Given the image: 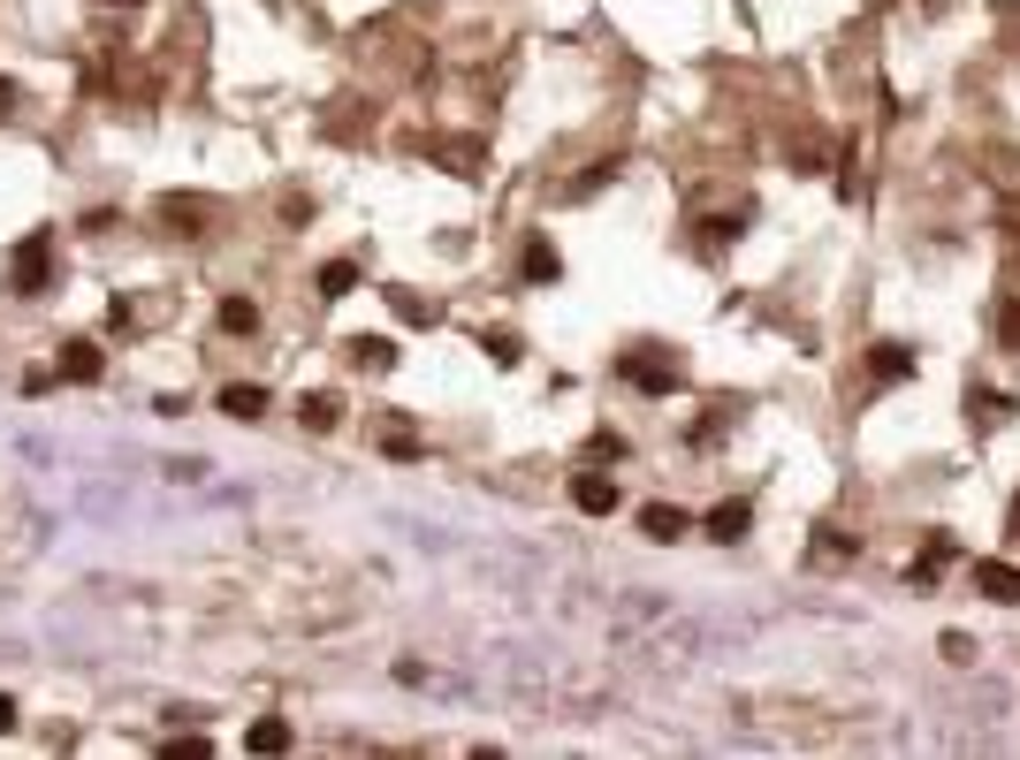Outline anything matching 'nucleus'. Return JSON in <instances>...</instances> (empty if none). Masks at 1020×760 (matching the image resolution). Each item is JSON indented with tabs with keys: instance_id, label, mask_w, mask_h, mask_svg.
Wrapping results in <instances>:
<instances>
[{
	"instance_id": "nucleus-1",
	"label": "nucleus",
	"mask_w": 1020,
	"mask_h": 760,
	"mask_svg": "<svg viewBox=\"0 0 1020 760\" xmlns=\"http://www.w3.org/2000/svg\"><path fill=\"white\" fill-rule=\"evenodd\" d=\"M510 700H525L533 715H602L610 700H617V669H602V662H571V654H548V662H518L503 677Z\"/></svg>"
},
{
	"instance_id": "nucleus-2",
	"label": "nucleus",
	"mask_w": 1020,
	"mask_h": 760,
	"mask_svg": "<svg viewBox=\"0 0 1020 760\" xmlns=\"http://www.w3.org/2000/svg\"><path fill=\"white\" fill-rule=\"evenodd\" d=\"M153 213L169 221L175 236H206V221H213V198H198V190H169Z\"/></svg>"
},
{
	"instance_id": "nucleus-3",
	"label": "nucleus",
	"mask_w": 1020,
	"mask_h": 760,
	"mask_svg": "<svg viewBox=\"0 0 1020 760\" xmlns=\"http://www.w3.org/2000/svg\"><path fill=\"white\" fill-rule=\"evenodd\" d=\"M46 274H54V244L31 236V244L15 252V290H23V297H46Z\"/></svg>"
},
{
	"instance_id": "nucleus-4",
	"label": "nucleus",
	"mask_w": 1020,
	"mask_h": 760,
	"mask_svg": "<svg viewBox=\"0 0 1020 760\" xmlns=\"http://www.w3.org/2000/svg\"><path fill=\"white\" fill-rule=\"evenodd\" d=\"M975 586H983V601H998V608L1020 601V571H1013V563H975Z\"/></svg>"
},
{
	"instance_id": "nucleus-5",
	"label": "nucleus",
	"mask_w": 1020,
	"mask_h": 760,
	"mask_svg": "<svg viewBox=\"0 0 1020 760\" xmlns=\"http://www.w3.org/2000/svg\"><path fill=\"white\" fill-rule=\"evenodd\" d=\"M640 533H648V540H685V533H693V517L671 510V502H648V510H640Z\"/></svg>"
},
{
	"instance_id": "nucleus-6",
	"label": "nucleus",
	"mask_w": 1020,
	"mask_h": 760,
	"mask_svg": "<svg viewBox=\"0 0 1020 760\" xmlns=\"http://www.w3.org/2000/svg\"><path fill=\"white\" fill-rule=\"evenodd\" d=\"M100 373H107V358H100L84 335H77V342H61V381H100Z\"/></svg>"
},
{
	"instance_id": "nucleus-7",
	"label": "nucleus",
	"mask_w": 1020,
	"mask_h": 760,
	"mask_svg": "<svg viewBox=\"0 0 1020 760\" xmlns=\"http://www.w3.org/2000/svg\"><path fill=\"white\" fill-rule=\"evenodd\" d=\"M221 411L252 426V419H267V388H252V381H229V388H221Z\"/></svg>"
},
{
	"instance_id": "nucleus-8",
	"label": "nucleus",
	"mask_w": 1020,
	"mask_h": 760,
	"mask_svg": "<svg viewBox=\"0 0 1020 760\" xmlns=\"http://www.w3.org/2000/svg\"><path fill=\"white\" fill-rule=\"evenodd\" d=\"M746 525H754V502H716L708 510V540H746Z\"/></svg>"
},
{
	"instance_id": "nucleus-9",
	"label": "nucleus",
	"mask_w": 1020,
	"mask_h": 760,
	"mask_svg": "<svg viewBox=\"0 0 1020 760\" xmlns=\"http://www.w3.org/2000/svg\"><path fill=\"white\" fill-rule=\"evenodd\" d=\"M571 502H579L587 517H610V510H617V479H579V487H571Z\"/></svg>"
},
{
	"instance_id": "nucleus-10",
	"label": "nucleus",
	"mask_w": 1020,
	"mask_h": 760,
	"mask_svg": "<svg viewBox=\"0 0 1020 760\" xmlns=\"http://www.w3.org/2000/svg\"><path fill=\"white\" fill-rule=\"evenodd\" d=\"M298 419H305L313 434H328V426H336V419H343V396H328V388H313V396L298 404Z\"/></svg>"
},
{
	"instance_id": "nucleus-11",
	"label": "nucleus",
	"mask_w": 1020,
	"mask_h": 760,
	"mask_svg": "<svg viewBox=\"0 0 1020 760\" xmlns=\"http://www.w3.org/2000/svg\"><path fill=\"white\" fill-rule=\"evenodd\" d=\"M213 319H221L229 335H252V327H259V304H252V297H221V312H213Z\"/></svg>"
},
{
	"instance_id": "nucleus-12",
	"label": "nucleus",
	"mask_w": 1020,
	"mask_h": 760,
	"mask_svg": "<svg viewBox=\"0 0 1020 760\" xmlns=\"http://www.w3.org/2000/svg\"><path fill=\"white\" fill-rule=\"evenodd\" d=\"M244 746H252V753H290V723H252Z\"/></svg>"
},
{
	"instance_id": "nucleus-13",
	"label": "nucleus",
	"mask_w": 1020,
	"mask_h": 760,
	"mask_svg": "<svg viewBox=\"0 0 1020 760\" xmlns=\"http://www.w3.org/2000/svg\"><path fill=\"white\" fill-rule=\"evenodd\" d=\"M358 282V259H336V267H321V297H343Z\"/></svg>"
},
{
	"instance_id": "nucleus-14",
	"label": "nucleus",
	"mask_w": 1020,
	"mask_h": 760,
	"mask_svg": "<svg viewBox=\"0 0 1020 760\" xmlns=\"http://www.w3.org/2000/svg\"><path fill=\"white\" fill-rule=\"evenodd\" d=\"M525 274H533V282H556V252L533 244V252H525Z\"/></svg>"
},
{
	"instance_id": "nucleus-15",
	"label": "nucleus",
	"mask_w": 1020,
	"mask_h": 760,
	"mask_svg": "<svg viewBox=\"0 0 1020 760\" xmlns=\"http://www.w3.org/2000/svg\"><path fill=\"white\" fill-rule=\"evenodd\" d=\"M358 350V365H389L396 358V342H381V335H366V342H350Z\"/></svg>"
},
{
	"instance_id": "nucleus-16",
	"label": "nucleus",
	"mask_w": 1020,
	"mask_h": 760,
	"mask_svg": "<svg viewBox=\"0 0 1020 760\" xmlns=\"http://www.w3.org/2000/svg\"><path fill=\"white\" fill-rule=\"evenodd\" d=\"M944 662H975V639L967 631H944Z\"/></svg>"
},
{
	"instance_id": "nucleus-17",
	"label": "nucleus",
	"mask_w": 1020,
	"mask_h": 760,
	"mask_svg": "<svg viewBox=\"0 0 1020 760\" xmlns=\"http://www.w3.org/2000/svg\"><path fill=\"white\" fill-rule=\"evenodd\" d=\"M488 358L496 365H518V335H488Z\"/></svg>"
},
{
	"instance_id": "nucleus-18",
	"label": "nucleus",
	"mask_w": 1020,
	"mask_h": 760,
	"mask_svg": "<svg viewBox=\"0 0 1020 760\" xmlns=\"http://www.w3.org/2000/svg\"><path fill=\"white\" fill-rule=\"evenodd\" d=\"M8 730H15V700L0 692V738H8Z\"/></svg>"
},
{
	"instance_id": "nucleus-19",
	"label": "nucleus",
	"mask_w": 1020,
	"mask_h": 760,
	"mask_svg": "<svg viewBox=\"0 0 1020 760\" xmlns=\"http://www.w3.org/2000/svg\"><path fill=\"white\" fill-rule=\"evenodd\" d=\"M8 107H15V84H8V77H0V115H8Z\"/></svg>"
},
{
	"instance_id": "nucleus-20",
	"label": "nucleus",
	"mask_w": 1020,
	"mask_h": 760,
	"mask_svg": "<svg viewBox=\"0 0 1020 760\" xmlns=\"http://www.w3.org/2000/svg\"><path fill=\"white\" fill-rule=\"evenodd\" d=\"M100 8H146V0H100Z\"/></svg>"
},
{
	"instance_id": "nucleus-21",
	"label": "nucleus",
	"mask_w": 1020,
	"mask_h": 760,
	"mask_svg": "<svg viewBox=\"0 0 1020 760\" xmlns=\"http://www.w3.org/2000/svg\"><path fill=\"white\" fill-rule=\"evenodd\" d=\"M1013 533H1020V510H1013Z\"/></svg>"
}]
</instances>
